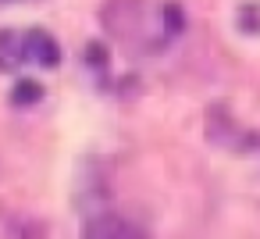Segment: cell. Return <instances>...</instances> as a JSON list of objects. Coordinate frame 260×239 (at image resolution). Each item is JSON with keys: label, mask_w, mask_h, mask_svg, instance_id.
<instances>
[{"label": "cell", "mask_w": 260, "mask_h": 239, "mask_svg": "<svg viewBox=\"0 0 260 239\" xmlns=\"http://www.w3.org/2000/svg\"><path fill=\"white\" fill-rule=\"evenodd\" d=\"M22 61H25L22 57V36L4 29V33H0V72H15Z\"/></svg>", "instance_id": "4"}, {"label": "cell", "mask_w": 260, "mask_h": 239, "mask_svg": "<svg viewBox=\"0 0 260 239\" xmlns=\"http://www.w3.org/2000/svg\"><path fill=\"white\" fill-rule=\"evenodd\" d=\"M22 57H25V61H36V65H43V68H57L61 47H57V40H54L47 29H29V33L22 36Z\"/></svg>", "instance_id": "2"}, {"label": "cell", "mask_w": 260, "mask_h": 239, "mask_svg": "<svg viewBox=\"0 0 260 239\" xmlns=\"http://www.w3.org/2000/svg\"><path fill=\"white\" fill-rule=\"evenodd\" d=\"M82 235H139V228H132L125 218H114V214H93L89 221H86V228H82Z\"/></svg>", "instance_id": "3"}, {"label": "cell", "mask_w": 260, "mask_h": 239, "mask_svg": "<svg viewBox=\"0 0 260 239\" xmlns=\"http://www.w3.org/2000/svg\"><path fill=\"white\" fill-rule=\"evenodd\" d=\"M182 22H185V15H182L178 4H164L157 22H150V4L146 0H107V8H104V25L111 29V36H118L121 43L139 47V50L157 47L150 40L153 33H160L164 40L178 36Z\"/></svg>", "instance_id": "1"}, {"label": "cell", "mask_w": 260, "mask_h": 239, "mask_svg": "<svg viewBox=\"0 0 260 239\" xmlns=\"http://www.w3.org/2000/svg\"><path fill=\"white\" fill-rule=\"evenodd\" d=\"M40 100H43V86L36 79H22L11 89V104H18V107H29V104H40Z\"/></svg>", "instance_id": "5"}]
</instances>
